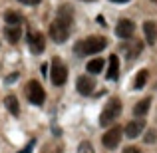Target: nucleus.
<instances>
[{"label":"nucleus","instance_id":"393cba45","mask_svg":"<svg viewBox=\"0 0 157 153\" xmlns=\"http://www.w3.org/2000/svg\"><path fill=\"white\" fill-rule=\"evenodd\" d=\"M123 153H141L137 149V147H125V149H123Z\"/></svg>","mask_w":157,"mask_h":153},{"label":"nucleus","instance_id":"39448f33","mask_svg":"<svg viewBox=\"0 0 157 153\" xmlns=\"http://www.w3.org/2000/svg\"><path fill=\"white\" fill-rule=\"evenodd\" d=\"M121 135H123V127L113 125V127H109V129L104 133L101 143H104L105 149H115V147L119 145V141H121Z\"/></svg>","mask_w":157,"mask_h":153},{"label":"nucleus","instance_id":"f03ea898","mask_svg":"<svg viewBox=\"0 0 157 153\" xmlns=\"http://www.w3.org/2000/svg\"><path fill=\"white\" fill-rule=\"evenodd\" d=\"M119 113H121V100H119V98H111V100L105 103V107L101 109L100 125L107 127L109 123H113L115 119L119 117Z\"/></svg>","mask_w":157,"mask_h":153},{"label":"nucleus","instance_id":"5701e85b","mask_svg":"<svg viewBox=\"0 0 157 153\" xmlns=\"http://www.w3.org/2000/svg\"><path fill=\"white\" fill-rule=\"evenodd\" d=\"M18 2L26 4V6H36V4H40V2H42V0H18Z\"/></svg>","mask_w":157,"mask_h":153},{"label":"nucleus","instance_id":"7ed1b4c3","mask_svg":"<svg viewBox=\"0 0 157 153\" xmlns=\"http://www.w3.org/2000/svg\"><path fill=\"white\" fill-rule=\"evenodd\" d=\"M50 78H52V84L54 86H64L66 80H68V68L64 66V62L60 58H52V72H50Z\"/></svg>","mask_w":157,"mask_h":153},{"label":"nucleus","instance_id":"9b49d317","mask_svg":"<svg viewBox=\"0 0 157 153\" xmlns=\"http://www.w3.org/2000/svg\"><path fill=\"white\" fill-rule=\"evenodd\" d=\"M58 24H62L64 28H68V30H72V24H74V12L70 6H62L60 12H58V18H56Z\"/></svg>","mask_w":157,"mask_h":153},{"label":"nucleus","instance_id":"9d476101","mask_svg":"<svg viewBox=\"0 0 157 153\" xmlns=\"http://www.w3.org/2000/svg\"><path fill=\"white\" fill-rule=\"evenodd\" d=\"M76 88L78 92L82 94V96H90V94L94 92V88H96V82H94V78L90 76H80L76 82Z\"/></svg>","mask_w":157,"mask_h":153},{"label":"nucleus","instance_id":"cd10ccee","mask_svg":"<svg viewBox=\"0 0 157 153\" xmlns=\"http://www.w3.org/2000/svg\"><path fill=\"white\" fill-rule=\"evenodd\" d=\"M109 2H115V4H123V2H129V0H109Z\"/></svg>","mask_w":157,"mask_h":153},{"label":"nucleus","instance_id":"dca6fc26","mask_svg":"<svg viewBox=\"0 0 157 153\" xmlns=\"http://www.w3.org/2000/svg\"><path fill=\"white\" fill-rule=\"evenodd\" d=\"M104 66H105V62L101 60V58H96V60H90L88 62V66H86V70H88V74H100L101 70H104Z\"/></svg>","mask_w":157,"mask_h":153},{"label":"nucleus","instance_id":"a211bd4d","mask_svg":"<svg viewBox=\"0 0 157 153\" xmlns=\"http://www.w3.org/2000/svg\"><path fill=\"white\" fill-rule=\"evenodd\" d=\"M4 20H6L8 26H18V22L22 20V16H20V12H16V10H6L4 12Z\"/></svg>","mask_w":157,"mask_h":153},{"label":"nucleus","instance_id":"c756f323","mask_svg":"<svg viewBox=\"0 0 157 153\" xmlns=\"http://www.w3.org/2000/svg\"><path fill=\"white\" fill-rule=\"evenodd\" d=\"M151 2H157V0H151Z\"/></svg>","mask_w":157,"mask_h":153},{"label":"nucleus","instance_id":"6e6552de","mask_svg":"<svg viewBox=\"0 0 157 153\" xmlns=\"http://www.w3.org/2000/svg\"><path fill=\"white\" fill-rule=\"evenodd\" d=\"M50 38L56 44H64L66 40L70 38V30H68V28H64L62 24H58V22H52V26H50Z\"/></svg>","mask_w":157,"mask_h":153},{"label":"nucleus","instance_id":"c85d7f7f","mask_svg":"<svg viewBox=\"0 0 157 153\" xmlns=\"http://www.w3.org/2000/svg\"><path fill=\"white\" fill-rule=\"evenodd\" d=\"M80 2H96V0H80Z\"/></svg>","mask_w":157,"mask_h":153},{"label":"nucleus","instance_id":"20e7f679","mask_svg":"<svg viewBox=\"0 0 157 153\" xmlns=\"http://www.w3.org/2000/svg\"><path fill=\"white\" fill-rule=\"evenodd\" d=\"M26 96H28V101L34 103V105H42L44 101H46V92H44V88L40 86V82L32 80L30 84L26 86Z\"/></svg>","mask_w":157,"mask_h":153},{"label":"nucleus","instance_id":"a878e982","mask_svg":"<svg viewBox=\"0 0 157 153\" xmlns=\"http://www.w3.org/2000/svg\"><path fill=\"white\" fill-rule=\"evenodd\" d=\"M16 80H18V74H12V76L6 78V84H12V82H16Z\"/></svg>","mask_w":157,"mask_h":153},{"label":"nucleus","instance_id":"2eb2a0df","mask_svg":"<svg viewBox=\"0 0 157 153\" xmlns=\"http://www.w3.org/2000/svg\"><path fill=\"white\" fill-rule=\"evenodd\" d=\"M4 105H6V109L10 111L12 115L20 113V103H18V100H16V96H6L4 98Z\"/></svg>","mask_w":157,"mask_h":153},{"label":"nucleus","instance_id":"4be33fe9","mask_svg":"<svg viewBox=\"0 0 157 153\" xmlns=\"http://www.w3.org/2000/svg\"><path fill=\"white\" fill-rule=\"evenodd\" d=\"M143 141H145V143H155L157 141V129H149V131H147Z\"/></svg>","mask_w":157,"mask_h":153},{"label":"nucleus","instance_id":"6ab92c4d","mask_svg":"<svg viewBox=\"0 0 157 153\" xmlns=\"http://www.w3.org/2000/svg\"><path fill=\"white\" fill-rule=\"evenodd\" d=\"M147 80H149V72H147V70H141V72H139L137 76H135V82H133V88H135V90H141L143 86L147 84Z\"/></svg>","mask_w":157,"mask_h":153},{"label":"nucleus","instance_id":"aec40b11","mask_svg":"<svg viewBox=\"0 0 157 153\" xmlns=\"http://www.w3.org/2000/svg\"><path fill=\"white\" fill-rule=\"evenodd\" d=\"M121 50H131L129 52V58H135V56H139V54H141V50H143V44L141 42H135L133 44V48H121Z\"/></svg>","mask_w":157,"mask_h":153},{"label":"nucleus","instance_id":"423d86ee","mask_svg":"<svg viewBox=\"0 0 157 153\" xmlns=\"http://www.w3.org/2000/svg\"><path fill=\"white\" fill-rule=\"evenodd\" d=\"M135 32V24L127 18H121L117 24H115V36L117 38H123V40H129Z\"/></svg>","mask_w":157,"mask_h":153},{"label":"nucleus","instance_id":"1a4fd4ad","mask_svg":"<svg viewBox=\"0 0 157 153\" xmlns=\"http://www.w3.org/2000/svg\"><path fill=\"white\" fill-rule=\"evenodd\" d=\"M143 129H145V121L143 119H133V121H129L123 127V133L129 139H135V137H139V133H143Z\"/></svg>","mask_w":157,"mask_h":153},{"label":"nucleus","instance_id":"f257e3e1","mask_svg":"<svg viewBox=\"0 0 157 153\" xmlns=\"http://www.w3.org/2000/svg\"><path fill=\"white\" fill-rule=\"evenodd\" d=\"M107 40L104 36H90V38H84L74 46V52L78 56H92V54H100L101 50H105Z\"/></svg>","mask_w":157,"mask_h":153},{"label":"nucleus","instance_id":"0eeeda50","mask_svg":"<svg viewBox=\"0 0 157 153\" xmlns=\"http://www.w3.org/2000/svg\"><path fill=\"white\" fill-rule=\"evenodd\" d=\"M28 46L34 54H42L46 50V38H44L42 32H32L28 34Z\"/></svg>","mask_w":157,"mask_h":153},{"label":"nucleus","instance_id":"f8f14e48","mask_svg":"<svg viewBox=\"0 0 157 153\" xmlns=\"http://www.w3.org/2000/svg\"><path fill=\"white\" fill-rule=\"evenodd\" d=\"M143 34H145V42L153 46L155 40H157V26H155V22L145 20V22H143Z\"/></svg>","mask_w":157,"mask_h":153},{"label":"nucleus","instance_id":"f3484780","mask_svg":"<svg viewBox=\"0 0 157 153\" xmlns=\"http://www.w3.org/2000/svg\"><path fill=\"white\" fill-rule=\"evenodd\" d=\"M20 34H22V32H20V28L18 26H8L6 30H4V36H6V40L10 44H16L20 40Z\"/></svg>","mask_w":157,"mask_h":153},{"label":"nucleus","instance_id":"ddd939ff","mask_svg":"<svg viewBox=\"0 0 157 153\" xmlns=\"http://www.w3.org/2000/svg\"><path fill=\"white\" fill-rule=\"evenodd\" d=\"M117 74H119V58L111 54L107 60V80H117Z\"/></svg>","mask_w":157,"mask_h":153},{"label":"nucleus","instance_id":"b1692460","mask_svg":"<svg viewBox=\"0 0 157 153\" xmlns=\"http://www.w3.org/2000/svg\"><path fill=\"white\" fill-rule=\"evenodd\" d=\"M34 143H36V141H34V139H32V141H30V143H28V145H26V147H24V149H22V151H18V153H32V147H34Z\"/></svg>","mask_w":157,"mask_h":153},{"label":"nucleus","instance_id":"412c9836","mask_svg":"<svg viewBox=\"0 0 157 153\" xmlns=\"http://www.w3.org/2000/svg\"><path fill=\"white\" fill-rule=\"evenodd\" d=\"M78 153H96V151H94V145L90 141H82L78 147Z\"/></svg>","mask_w":157,"mask_h":153},{"label":"nucleus","instance_id":"bb28decb","mask_svg":"<svg viewBox=\"0 0 157 153\" xmlns=\"http://www.w3.org/2000/svg\"><path fill=\"white\" fill-rule=\"evenodd\" d=\"M40 72H42L44 76H46V74H48V64H42V68H40Z\"/></svg>","mask_w":157,"mask_h":153},{"label":"nucleus","instance_id":"4468645a","mask_svg":"<svg viewBox=\"0 0 157 153\" xmlns=\"http://www.w3.org/2000/svg\"><path fill=\"white\" fill-rule=\"evenodd\" d=\"M149 107H151V98H143L141 101H137V103L133 105V115H137V117L141 119L143 115H147Z\"/></svg>","mask_w":157,"mask_h":153}]
</instances>
